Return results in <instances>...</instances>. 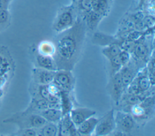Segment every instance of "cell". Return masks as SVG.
<instances>
[{
    "mask_svg": "<svg viewBox=\"0 0 155 136\" xmlns=\"http://www.w3.org/2000/svg\"><path fill=\"white\" fill-rule=\"evenodd\" d=\"M78 28L70 30L61 36L54 45L53 56L58 70H73L76 64L81 51V37L77 32Z\"/></svg>",
    "mask_w": 155,
    "mask_h": 136,
    "instance_id": "obj_1",
    "label": "cell"
},
{
    "mask_svg": "<svg viewBox=\"0 0 155 136\" xmlns=\"http://www.w3.org/2000/svg\"><path fill=\"white\" fill-rule=\"evenodd\" d=\"M114 118L116 129L124 135H129L136 129L137 122L130 113L119 110L114 114Z\"/></svg>",
    "mask_w": 155,
    "mask_h": 136,
    "instance_id": "obj_2",
    "label": "cell"
},
{
    "mask_svg": "<svg viewBox=\"0 0 155 136\" xmlns=\"http://www.w3.org/2000/svg\"><path fill=\"white\" fill-rule=\"evenodd\" d=\"M132 59L135 61L140 69L146 66L151 55L149 46L140 38L136 41L134 47L131 53Z\"/></svg>",
    "mask_w": 155,
    "mask_h": 136,
    "instance_id": "obj_3",
    "label": "cell"
},
{
    "mask_svg": "<svg viewBox=\"0 0 155 136\" xmlns=\"http://www.w3.org/2000/svg\"><path fill=\"white\" fill-rule=\"evenodd\" d=\"M53 82L60 90L72 93L75 80L70 70H58L55 72Z\"/></svg>",
    "mask_w": 155,
    "mask_h": 136,
    "instance_id": "obj_4",
    "label": "cell"
},
{
    "mask_svg": "<svg viewBox=\"0 0 155 136\" xmlns=\"http://www.w3.org/2000/svg\"><path fill=\"white\" fill-rule=\"evenodd\" d=\"M115 129L114 111L112 109L102 118H99L94 132L96 135H111Z\"/></svg>",
    "mask_w": 155,
    "mask_h": 136,
    "instance_id": "obj_5",
    "label": "cell"
},
{
    "mask_svg": "<svg viewBox=\"0 0 155 136\" xmlns=\"http://www.w3.org/2000/svg\"><path fill=\"white\" fill-rule=\"evenodd\" d=\"M107 88L111 99L117 106L125 91L119 71L110 77V80Z\"/></svg>",
    "mask_w": 155,
    "mask_h": 136,
    "instance_id": "obj_6",
    "label": "cell"
},
{
    "mask_svg": "<svg viewBox=\"0 0 155 136\" xmlns=\"http://www.w3.org/2000/svg\"><path fill=\"white\" fill-rule=\"evenodd\" d=\"M74 22L73 13L70 8L63 10L56 18L53 24V29L58 33H61L70 29Z\"/></svg>",
    "mask_w": 155,
    "mask_h": 136,
    "instance_id": "obj_7",
    "label": "cell"
},
{
    "mask_svg": "<svg viewBox=\"0 0 155 136\" xmlns=\"http://www.w3.org/2000/svg\"><path fill=\"white\" fill-rule=\"evenodd\" d=\"M140 68L132 57H131L130 62L121 68L119 71V73L125 90L128 85L135 78Z\"/></svg>",
    "mask_w": 155,
    "mask_h": 136,
    "instance_id": "obj_8",
    "label": "cell"
},
{
    "mask_svg": "<svg viewBox=\"0 0 155 136\" xmlns=\"http://www.w3.org/2000/svg\"><path fill=\"white\" fill-rule=\"evenodd\" d=\"M18 122L23 129H39L47 121L38 114L26 112V114L23 115Z\"/></svg>",
    "mask_w": 155,
    "mask_h": 136,
    "instance_id": "obj_9",
    "label": "cell"
},
{
    "mask_svg": "<svg viewBox=\"0 0 155 136\" xmlns=\"http://www.w3.org/2000/svg\"><path fill=\"white\" fill-rule=\"evenodd\" d=\"M96 114L94 110L87 107L73 108L69 112L70 118L76 128L85 120L94 116Z\"/></svg>",
    "mask_w": 155,
    "mask_h": 136,
    "instance_id": "obj_10",
    "label": "cell"
},
{
    "mask_svg": "<svg viewBox=\"0 0 155 136\" xmlns=\"http://www.w3.org/2000/svg\"><path fill=\"white\" fill-rule=\"evenodd\" d=\"M56 71H51L42 68L36 67L33 70L34 83L38 85H48L53 82Z\"/></svg>",
    "mask_w": 155,
    "mask_h": 136,
    "instance_id": "obj_11",
    "label": "cell"
},
{
    "mask_svg": "<svg viewBox=\"0 0 155 136\" xmlns=\"http://www.w3.org/2000/svg\"><path fill=\"white\" fill-rule=\"evenodd\" d=\"M138 87L140 92V96L145 99L147 97V92L152 86L150 83V80L147 73L146 66L142 68L137 72L136 76Z\"/></svg>",
    "mask_w": 155,
    "mask_h": 136,
    "instance_id": "obj_12",
    "label": "cell"
},
{
    "mask_svg": "<svg viewBox=\"0 0 155 136\" xmlns=\"http://www.w3.org/2000/svg\"><path fill=\"white\" fill-rule=\"evenodd\" d=\"M34 60L36 67L51 71L57 70L54 60L52 56L41 54L37 51L36 54H34Z\"/></svg>",
    "mask_w": 155,
    "mask_h": 136,
    "instance_id": "obj_13",
    "label": "cell"
},
{
    "mask_svg": "<svg viewBox=\"0 0 155 136\" xmlns=\"http://www.w3.org/2000/svg\"><path fill=\"white\" fill-rule=\"evenodd\" d=\"M99 121V118L91 116L85 120L78 126H77V131L79 135H90L95 129L96 126Z\"/></svg>",
    "mask_w": 155,
    "mask_h": 136,
    "instance_id": "obj_14",
    "label": "cell"
},
{
    "mask_svg": "<svg viewBox=\"0 0 155 136\" xmlns=\"http://www.w3.org/2000/svg\"><path fill=\"white\" fill-rule=\"evenodd\" d=\"M71 94L68 92L60 90V109L62 115L69 113L73 108V102Z\"/></svg>",
    "mask_w": 155,
    "mask_h": 136,
    "instance_id": "obj_15",
    "label": "cell"
},
{
    "mask_svg": "<svg viewBox=\"0 0 155 136\" xmlns=\"http://www.w3.org/2000/svg\"><path fill=\"white\" fill-rule=\"evenodd\" d=\"M41 115L47 121L57 123L62 118V112L60 109L48 108L42 111H39L38 113Z\"/></svg>",
    "mask_w": 155,
    "mask_h": 136,
    "instance_id": "obj_16",
    "label": "cell"
},
{
    "mask_svg": "<svg viewBox=\"0 0 155 136\" xmlns=\"http://www.w3.org/2000/svg\"><path fill=\"white\" fill-rule=\"evenodd\" d=\"M38 135L56 136L58 135V124L47 121L42 126L38 129Z\"/></svg>",
    "mask_w": 155,
    "mask_h": 136,
    "instance_id": "obj_17",
    "label": "cell"
},
{
    "mask_svg": "<svg viewBox=\"0 0 155 136\" xmlns=\"http://www.w3.org/2000/svg\"><path fill=\"white\" fill-rule=\"evenodd\" d=\"M121 50H122L118 44H112L104 47L102 50V53L108 60L113 57L117 56Z\"/></svg>",
    "mask_w": 155,
    "mask_h": 136,
    "instance_id": "obj_18",
    "label": "cell"
},
{
    "mask_svg": "<svg viewBox=\"0 0 155 136\" xmlns=\"http://www.w3.org/2000/svg\"><path fill=\"white\" fill-rule=\"evenodd\" d=\"M59 123L68 129L71 132V135H79L77 131V128L72 121L69 113L62 115Z\"/></svg>",
    "mask_w": 155,
    "mask_h": 136,
    "instance_id": "obj_19",
    "label": "cell"
},
{
    "mask_svg": "<svg viewBox=\"0 0 155 136\" xmlns=\"http://www.w3.org/2000/svg\"><path fill=\"white\" fill-rule=\"evenodd\" d=\"M38 51L41 54L53 57L55 51L54 45L51 42L44 41L38 46Z\"/></svg>",
    "mask_w": 155,
    "mask_h": 136,
    "instance_id": "obj_20",
    "label": "cell"
},
{
    "mask_svg": "<svg viewBox=\"0 0 155 136\" xmlns=\"http://www.w3.org/2000/svg\"><path fill=\"white\" fill-rule=\"evenodd\" d=\"M101 16L102 15L93 10L88 12L87 14V22L88 27L91 29L95 28L100 21Z\"/></svg>",
    "mask_w": 155,
    "mask_h": 136,
    "instance_id": "obj_21",
    "label": "cell"
},
{
    "mask_svg": "<svg viewBox=\"0 0 155 136\" xmlns=\"http://www.w3.org/2000/svg\"><path fill=\"white\" fill-rule=\"evenodd\" d=\"M109 61V67H110V77L118 73L121 68L122 65L119 60L118 55L116 57H113L112 59L108 60Z\"/></svg>",
    "mask_w": 155,
    "mask_h": 136,
    "instance_id": "obj_22",
    "label": "cell"
},
{
    "mask_svg": "<svg viewBox=\"0 0 155 136\" xmlns=\"http://www.w3.org/2000/svg\"><path fill=\"white\" fill-rule=\"evenodd\" d=\"M108 3L107 0H100L96 1H93V10L98 13L101 15H103L106 13Z\"/></svg>",
    "mask_w": 155,
    "mask_h": 136,
    "instance_id": "obj_23",
    "label": "cell"
},
{
    "mask_svg": "<svg viewBox=\"0 0 155 136\" xmlns=\"http://www.w3.org/2000/svg\"><path fill=\"white\" fill-rule=\"evenodd\" d=\"M93 0H80L79 8L87 14L93 10Z\"/></svg>",
    "mask_w": 155,
    "mask_h": 136,
    "instance_id": "obj_24",
    "label": "cell"
},
{
    "mask_svg": "<svg viewBox=\"0 0 155 136\" xmlns=\"http://www.w3.org/2000/svg\"><path fill=\"white\" fill-rule=\"evenodd\" d=\"M118 57L123 66L130 62L131 57V53H130L129 52L122 50L118 54Z\"/></svg>",
    "mask_w": 155,
    "mask_h": 136,
    "instance_id": "obj_25",
    "label": "cell"
},
{
    "mask_svg": "<svg viewBox=\"0 0 155 136\" xmlns=\"http://www.w3.org/2000/svg\"><path fill=\"white\" fill-rule=\"evenodd\" d=\"M147 28H153L154 25V18L151 15L145 16L142 19Z\"/></svg>",
    "mask_w": 155,
    "mask_h": 136,
    "instance_id": "obj_26",
    "label": "cell"
},
{
    "mask_svg": "<svg viewBox=\"0 0 155 136\" xmlns=\"http://www.w3.org/2000/svg\"><path fill=\"white\" fill-rule=\"evenodd\" d=\"M7 14L5 11H0V22H4L7 19Z\"/></svg>",
    "mask_w": 155,
    "mask_h": 136,
    "instance_id": "obj_27",
    "label": "cell"
},
{
    "mask_svg": "<svg viewBox=\"0 0 155 136\" xmlns=\"http://www.w3.org/2000/svg\"><path fill=\"white\" fill-rule=\"evenodd\" d=\"M93 1H100V0H93Z\"/></svg>",
    "mask_w": 155,
    "mask_h": 136,
    "instance_id": "obj_28",
    "label": "cell"
}]
</instances>
